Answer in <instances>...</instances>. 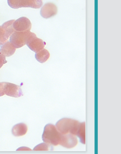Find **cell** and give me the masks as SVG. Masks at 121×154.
I'll use <instances>...</instances> for the list:
<instances>
[{
  "label": "cell",
  "mask_w": 121,
  "mask_h": 154,
  "mask_svg": "<svg viewBox=\"0 0 121 154\" xmlns=\"http://www.w3.org/2000/svg\"><path fill=\"white\" fill-rule=\"evenodd\" d=\"M80 123L76 120L63 118L56 124L57 129L62 134H71L77 136Z\"/></svg>",
  "instance_id": "1"
},
{
  "label": "cell",
  "mask_w": 121,
  "mask_h": 154,
  "mask_svg": "<svg viewBox=\"0 0 121 154\" xmlns=\"http://www.w3.org/2000/svg\"><path fill=\"white\" fill-rule=\"evenodd\" d=\"M62 134L57 130L56 127L53 124H47L44 128L42 135L43 140L51 146L59 145Z\"/></svg>",
  "instance_id": "2"
},
{
  "label": "cell",
  "mask_w": 121,
  "mask_h": 154,
  "mask_svg": "<svg viewBox=\"0 0 121 154\" xmlns=\"http://www.w3.org/2000/svg\"><path fill=\"white\" fill-rule=\"evenodd\" d=\"M8 5L14 9L21 8L39 9L43 5L42 0H8Z\"/></svg>",
  "instance_id": "3"
},
{
  "label": "cell",
  "mask_w": 121,
  "mask_h": 154,
  "mask_svg": "<svg viewBox=\"0 0 121 154\" xmlns=\"http://www.w3.org/2000/svg\"><path fill=\"white\" fill-rule=\"evenodd\" d=\"M30 31L17 32L14 31L10 38V42L16 48H20L26 45L28 38L30 35Z\"/></svg>",
  "instance_id": "4"
},
{
  "label": "cell",
  "mask_w": 121,
  "mask_h": 154,
  "mask_svg": "<svg viewBox=\"0 0 121 154\" xmlns=\"http://www.w3.org/2000/svg\"><path fill=\"white\" fill-rule=\"evenodd\" d=\"M15 20H11L5 22L0 26V46H2L6 42L14 32L13 23Z\"/></svg>",
  "instance_id": "5"
},
{
  "label": "cell",
  "mask_w": 121,
  "mask_h": 154,
  "mask_svg": "<svg viewBox=\"0 0 121 154\" xmlns=\"http://www.w3.org/2000/svg\"><path fill=\"white\" fill-rule=\"evenodd\" d=\"M2 88L4 95L14 98H19L23 95L22 89L18 85L8 82H2Z\"/></svg>",
  "instance_id": "6"
},
{
  "label": "cell",
  "mask_w": 121,
  "mask_h": 154,
  "mask_svg": "<svg viewBox=\"0 0 121 154\" xmlns=\"http://www.w3.org/2000/svg\"><path fill=\"white\" fill-rule=\"evenodd\" d=\"M26 45L31 51L36 53L44 49L46 43L42 39L37 38L36 34L31 32Z\"/></svg>",
  "instance_id": "7"
},
{
  "label": "cell",
  "mask_w": 121,
  "mask_h": 154,
  "mask_svg": "<svg viewBox=\"0 0 121 154\" xmlns=\"http://www.w3.org/2000/svg\"><path fill=\"white\" fill-rule=\"evenodd\" d=\"M31 23L26 17H20L13 23V27L15 31L24 32L30 31L31 28Z\"/></svg>",
  "instance_id": "8"
},
{
  "label": "cell",
  "mask_w": 121,
  "mask_h": 154,
  "mask_svg": "<svg viewBox=\"0 0 121 154\" xmlns=\"http://www.w3.org/2000/svg\"><path fill=\"white\" fill-rule=\"evenodd\" d=\"M78 144V140L75 135L71 134H62L59 145L67 149L74 148Z\"/></svg>",
  "instance_id": "9"
},
{
  "label": "cell",
  "mask_w": 121,
  "mask_h": 154,
  "mask_svg": "<svg viewBox=\"0 0 121 154\" xmlns=\"http://www.w3.org/2000/svg\"><path fill=\"white\" fill-rule=\"evenodd\" d=\"M57 7L54 3L48 2L42 7L40 14L43 17L48 19L56 15L57 13Z\"/></svg>",
  "instance_id": "10"
},
{
  "label": "cell",
  "mask_w": 121,
  "mask_h": 154,
  "mask_svg": "<svg viewBox=\"0 0 121 154\" xmlns=\"http://www.w3.org/2000/svg\"><path fill=\"white\" fill-rule=\"evenodd\" d=\"M16 48L14 47L11 42L7 41L1 46L0 48V52L5 57L11 56L15 52Z\"/></svg>",
  "instance_id": "11"
},
{
  "label": "cell",
  "mask_w": 121,
  "mask_h": 154,
  "mask_svg": "<svg viewBox=\"0 0 121 154\" xmlns=\"http://www.w3.org/2000/svg\"><path fill=\"white\" fill-rule=\"evenodd\" d=\"M27 125L24 123H19L15 125L12 128V134L15 137H20L25 135L27 131Z\"/></svg>",
  "instance_id": "12"
},
{
  "label": "cell",
  "mask_w": 121,
  "mask_h": 154,
  "mask_svg": "<svg viewBox=\"0 0 121 154\" xmlns=\"http://www.w3.org/2000/svg\"><path fill=\"white\" fill-rule=\"evenodd\" d=\"M50 57V53L46 49H43L38 52H36L35 55V58L41 63L46 62Z\"/></svg>",
  "instance_id": "13"
},
{
  "label": "cell",
  "mask_w": 121,
  "mask_h": 154,
  "mask_svg": "<svg viewBox=\"0 0 121 154\" xmlns=\"http://www.w3.org/2000/svg\"><path fill=\"white\" fill-rule=\"evenodd\" d=\"M85 122L80 123L79 125V129L78 130L77 134L78 137L80 139V141L81 142L82 144H85L86 143V131H85Z\"/></svg>",
  "instance_id": "14"
},
{
  "label": "cell",
  "mask_w": 121,
  "mask_h": 154,
  "mask_svg": "<svg viewBox=\"0 0 121 154\" xmlns=\"http://www.w3.org/2000/svg\"><path fill=\"white\" fill-rule=\"evenodd\" d=\"M51 146L48 144L47 143L44 142V143H41L40 144L35 146V148L33 149V150L34 151H49Z\"/></svg>",
  "instance_id": "15"
},
{
  "label": "cell",
  "mask_w": 121,
  "mask_h": 154,
  "mask_svg": "<svg viewBox=\"0 0 121 154\" xmlns=\"http://www.w3.org/2000/svg\"><path fill=\"white\" fill-rule=\"evenodd\" d=\"M7 62V61L6 60L5 57L0 52V69L2 67L4 64H6Z\"/></svg>",
  "instance_id": "16"
},
{
  "label": "cell",
  "mask_w": 121,
  "mask_h": 154,
  "mask_svg": "<svg viewBox=\"0 0 121 154\" xmlns=\"http://www.w3.org/2000/svg\"><path fill=\"white\" fill-rule=\"evenodd\" d=\"M22 150H22H24V151H31L32 150L30 148H27V147H25V146L21 147V148H20V149H18V150Z\"/></svg>",
  "instance_id": "17"
}]
</instances>
